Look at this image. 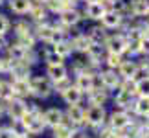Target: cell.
<instances>
[{
	"mask_svg": "<svg viewBox=\"0 0 149 138\" xmlns=\"http://www.w3.org/2000/svg\"><path fill=\"white\" fill-rule=\"evenodd\" d=\"M105 2H109V4H112V6H114L116 2H120V0H105Z\"/></svg>",
	"mask_w": 149,
	"mask_h": 138,
	"instance_id": "obj_40",
	"label": "cell"
},
{
	"mask_svg": "<svg viewBox=\"0 0 149 138\" xmlns=\"http://www.w3.org/2000/svg\"><path fill=\"white\" fill-rule=\"evenodd\" d=\"M101 22L107 28H116L120 24V15L116 13V11H105V15L101 17Z\"/></svg>",
	"mask_w": 149,
	"mask_h": 138,
	"instance_id": "obj_12",
	"label": "cell"
},
{
	"mask_svg": "<svg viewBox=\"0 0 149 138\" xmlns=\"http://www.w3.org/2000/svg\"><path fill=\"white\" fill-rule=\"evenodd\" d=\"M46 61L50 66H57V65H63V57L59 54H55V52H48L46 54Z\"/></svg>",
	"mask_w": 149,
	"mask_h": 138,
	"instance_id": "obj_31",
	"label": "cell"
},
{
	"mask_svg": "<svg viewBox=\"0 0 149 138\" xmlns=\"http://www.w3.org/2000/svg\"><path fill=\"white\" fill-rule=\"evenodd\" d=\"M140 50L149 54V37H142V43H140Z\"/></svg>",
	"mask_w": 149,
	"mask_h": 138,
	"instance_id": "obj_38",
	"label": "cell"
},
{
	"mask_svg": "<svg viewBox=\"0 0 149 138\" xmlns=\"http://www.w3.org/2000/svg\"><path fill=\"white\" fill-rule=\"evenodd\" d=\"M52 33H54V30H52L50 26H42V28H39V37L44 39V41H50V39H52Z\"/></svg>",
	"mask_w": 149,
	"mask_h": 138,
	"instance_id": "obj_34",
	"label": "cell"
},
{
	"mask_svg": "<svg viewBox=\"0 0 149 138\" xmlns=\"http://www.w3.org/2000/svg\"><path fill=\"white\" fill-rule=\"evenodd\" d=\"M8 26H9L8 19H6L4 15H0V35H4V33L8 31Z\"/></svg>",
	"mask_w": 149,
	"mask_h": 138,
	"instance_id": "obj_36",
	"label": "cell"
},
{
	"mask_svg": "<svg viewBox=\"0 0 149 138\" xmlns=\"http://www.w3.org/2000/svg\"><path fill=\"white\" fill-rule=\"evenodd\" d=\"M77 90H92L94 89V79H92V76L90 74H81V76L77 77V87H76Z\"/></svg>",
	"mask_w": 149,
	"mask_h": 138,
	"instance_id": "obj_9",
	"label": "cell"
},
{
	"mask_svg": "<svg viewBox=\"0 0 149 138\" xmlns=\"http://www.w3.org/2000/svg\"><path fill=\"white\" fill-rule=\"evenodd\" d=\"M101 81H103V85H105V87L114 89V87H116V85L120 83V79H118V76H116V72L107 70V72H103V74H101Z\"/></svg>",
	"mask_w": 149,
	"mask_h": 138,
	"instance_id": "obj_15",
	"label": "cell"
},
{
	"mask_svg": "<svg viewBox=\"0 0 149 138\" xmlns=\"http://www.w3.org/2000/svg\"><path fill=\"white\" fill-rule=\"evenodd\" d=\"M68 120H72V123H81L85 122V112L77 105H70L68 107Z\"/></svg>",
	"mask_w": 149,
	"mask_h": 138,
	"instance_id": "obj_14",
	"label": "cell"
},
{
	"mask_svg": "<svg viewBox=\"0 0 149 138\" xmlns=\"http://www.w3.org/2000/svg\"><path fill=\"white\" fill-rule=\"evenodd\" d=\"M81 138H87V136H81Z\"/></svg>",
	"mask_w": 149,
	"mask_h": 138,
	"instance_id": "obj_44",
	"label": "cell"
},
{
	"mask_svg": "<svg viewBox=\"0 0 149 138\" xmlns=\"http://www.w3.org/2000/svg\"><path fill=\"white\" fill-rule=\"evenodd\" d=\"M42 122L52 125V127H57V125L63 122V114H61L59 109H48V111L44 112V116H42Z\"/></svg>",
	"mask_w": 149,
	"mask_h": 138,
	"instance_id": "obj_4",
	"label": "cell"
},
{
	"mask_svg": "<svg viewBox=\"0 0 149 138\" xmlns=\"http://www.w3.org/2000/svg\"><path fill=\"white\" fill-rule=\"evenodd\" d=\"M8 111H9V114H11V118L19 122V120L26 114V105H24L20 100H13V101L8 105Z\"/></svg>",
	"mask_w": 149,
	"mask_h": 138,
	"instance_id": "obj_5",
	"label": "cell"
},
{
	"mask_svg": "<svg viewBox=\"0 0 149 138\" xmlns=\"http://www.w3.org/2000/svg\"><path fill=\"white\" fill-rule=\"evenodd\" d=\"M136 112L142 114V116H149V98H140L138 101H136Z\"/></svg>",
	"mask_w": 149,
	"mask_h": 138,
	"instance_id": "obj_23",
	"label": "cell"
},
{
	"mask_svg": "<svg viewBox=\"0 0 149 138\" xmlns=\"http://www.w3.org/2000/svg\"><path fill=\"white\" fill-rule=\"evenodd\" d=\"M136 66L134 63H131V61H125V63H122V65H120V76H123L125 79H133L134 77V74H136Z\"/></svg>",
	"mask_w": 149,
	"mask_h": 138,
	"instance_id": "obj_7",
	"label": "cell"
},
{
	"mask_svg": "<svg viewBox=\"0 0 149 138\" xmlns=\"http://www.w3.org/2000/svg\"><path fill=\"white\" fill-rule=\"evenodd\" d=\"M48 76L54 79V81H61V79L66 77V68L63 65H57V66H48Z\"/></svg>",
	"mask_w": 149,
	"mask_h": 138,
	"instance_id": "obj_18",
	"label": "cell"
},
{
	"mask_svg": "<svg viewBox=\"0 0 149 138\" xmlns=\"http://www.w3.org/2000/svg\"><path fill=\"white\" fill-rule=\"evenodd\" d=\"M131 9H133L134 15H146V13H149V2L147 0H133Z\"/></svg>",
	"mask_w": 149,
	"mask_h": 138,
	"instance_id": "obj_19",
	"label": "cell"
},
{
	"mask_svg": "<svg viewBox=\"0 0 149 138\" xmlns=\"http://www.w3.org/2000/svg\"><path fill=\"white\" fill-rule=\"evenodd\" d=\"M31 15H33V19H37V20H41L44 19V9L41 8V6H35V8H31Z\"/></svg>",
	"mask_w": 149,
	"mask_h": 138,
	"instance_id": "obj_35",
	"label": "cell"
},
{
	"mask_svg": "<svg viewBox=\"0 0 149 138\" xmlns=\"http://www.w3.org/2000/svg\"><path fill=\"white\" fill-rule=\"evenodd\" d=\"M11 9L15 13H28L31 9V2L30 0H11Z\"/></svg>",
	"mask_w": 149,
	"mask_h": 138,
	"instance_id": "obj_16",
	"label": "cell"
},
{
	"mask_svg": "<svg viewBox=\"0 0 149 138\" xmlns=\"http://www.w3.org/2000/svg\"><path fill=\"white\" fill-rule=\"evenodd\" d=\"M17 138H28V136H26V135H22V136H17Z\"/></svg>",
	"mask_w": 149,
	"mask_h": 138,
	"instance_id": "obj_41",
	"label": "cell"
},
{
	"mask_svg": "<svg viewBox=\"0 0 149 138\" xmlns=\"http://www.w3.org/2000/svg\"><path fill=\"white\" fill-rule=\"evenodd\" d=\"M72 46H74L77 52H88V48L92 46V43H90V39H88L87 35H77L76 39H74Z\"/></svg>",
	"mask_w": 149,
	"mask_h": 138,
	"instance_id": "obj_11",
	"label": "cell"
},
{
	"mask_svg": "<svg viewBox=\"0 0 149 138\" xmlns=\"http://www.w3.org/2000/svg\"><path fill=\"white\" fill-rule=\"evenodd\" d=\"M79 20V13L76 9H65V11H61V22L63 24H66V26H72V24H76V22Z\"/></svg>",
	"mask_w": 149,
	"mask_h": 138,
	"instance_id": "obj_8",
	"label": "cell"
},
{
	"mask_svg": "<svg viewBox=\"0 0 149 138\" xmlns=\"http://www.w3.org/2000/svg\"><path fill=\"white\" fill-rule=\"evenodd\" d=\"M19 46L24 48V50L33 46V37L30 35V31H28V33H19Z\"/></svg>",
	"mask_w": 149,
	"mask_h": 138,
	"instance_id": "obj_27",
	"label": "cell"
},
{
	"mask_svg": "<svg viewBox=\"0 0 149 138\" xmlns=\"http://www.w3.org/2000/svg\"><path fill=\"white\" fill-rule=\"evenodd\" d=\"M85 118L90 125H100L105 120V111H103V107H90L85 114Z\"/></svg>",
	"mask_w": 149,
	"mask_h": 138,
	"instance_id": "obj_3",
	"label": "cell"
},
{
	"mask_svg": "<svg viewBox=\"0 0 149 138\" xmlns=\"http://www.w3.org/2000/svg\"><path fill=\"white\" fill-rule=\"evenodd\" d=\"M146 138H149V136H146Z\"/></svg>",
	"mask_w": 149,
	"mask_h": 138,
	"instance_id": "obj_45",
	"label": "cell"
},
{
	"mask_svg": "<svg viewBox=\"0 0 149 138\" xmlns=\"http://www.w3.org/2000/svg\"><path fill=\"white\" fill-rule=\"evenodd\" d=\"M9 55L13 57V63H20V61H24V57H26V50L20 48L19 44L11 46V48H9Z\"/></svg>",
	"mask_w": 149,
	"mask_h": 138,
	"instance_id": "obj_22",
	"label": "cell"
},
{
	"mask_svg": "<svg viewBox=\"0 0 149 138\" xmlns=\"http://www.w3.org/2000/svg\"><path fill=\"white\" fill-rule=\"evenodd\" d=\"M54 135H55V138H72V127L68 123H65V122H61L59 125L55 127V131H54Z\"/></svg>",
	"mask_w": 149,
	"mask_h": 138,
	"instance_id": "obj_20",
	"label": "cell"
},
{
	"mask_svg": "<svg viewBox=\"0 0 149 138\" xmlns=\"http://www.w3.org/2000/svg\"><path fill=\"white\" fill-rule=\"evenodd\" d=\"M11 89H13V94H19V96L30 94V83H28V79H17V81L11 85Z\"/></svg>",
	"mask_w": 149,
	"mask_h": 138,
	"instance_id": "obj_10",
	"label": "cell"
},
{
	"mask_svg": "<svg viewBox=\"0 0 149 138\" xmlns=\"http://www.w3.org/2000/svg\"><path fill=\"white\" fill-rule=\"evenodd\" d=\"M70 50H72V48H70V46H68L65 41H63V43H59V44H55V50H54V52H55V54H59L61 57H65V55L70 54Z\"/></svg>",
	"mask_w": 149,
	"mask_h": 138,
	"instance_id": "obj_32",
	"label": "cell"
},
{
	"mask_svg": "<svg viewBox=\"0 0 149 138\" xmlns=\"http://www.w3.org/2000/svg\"><path fill=\"white\" fill-rule=\"evenodd\" d=\"M72 87V83L68 81V79L65 77V79H61V81H55V90H59V92H63V94H65V92L68 90Z\"/></svg>",
	"mask_w": 149,
	"mask_h": 138,
	"instance_id": "obj_33",
	"label": "cell"
},
{
	"mask_svg": "<svg viewBox=\"0 0 149 138\" xmlns=\"http://www.w3.org/2000/svg\"><path fill=\"white\" fill-rule=\"evenodd\" d=\"M88 39H90V43H92V44H96V46H98L101 41H105V33H103V30H101V28H94Z\"/></svg>",
	"mask_w": 149,
	"mask_h": 138,
	"instance_id": "obj_28",
	"label": "cell"
},
{
	"mask_svg": "<svg viewBox=\"0 0 149 138\" xmlns=\"http://www.w3.org/2000/svg\"><path fill=\"white\" fill-rule=\"evenodd\" d=\"M0 138H17V136L13 135L11 129H4V131H0Z\"/></svg>",
	"mask_w": 149,
	"mask_h": 138,
	"instance_id": "obj_39",
	"label": "cell"
},
{
	"mask_svg": "<svg viewBox=\"0 0 149 138\" xmlns=\"http://www.w3.org/2000/svg\"><path fill=\"white\" fill-rule=\"evenodd\" d=\"M129 116L125 112H114L112 114V120H111V123H112V127L114 129H123V127H127L129 125Z\"/></svg>",
	"mask_w": 149,
	"mask_h": 138,
	"instance_id": "obj_6",
	"label": "cell"
},
{
	"mask_svg": "<svg viewBox=\"0 0 149 138\" xmlns=\"http://www.w3.org/2000/svg\"><path fill=\"white\" fill-rule=\"evenodd\" d=\"M131 98H133V94H131V92H127V90H120L118 96H116V105L125 107L127 103H131Z\"/></svg>",
	"mask_w": 149,
	"mask_h": 138,
	"instance_id": "obj_26",
	"label": "cell"
},
{
	"mask_svg": "<svg viewBox=\"0 0 149 138\" xmlns=\"http://www.w3.org/2000/svg\"><path fill=\"white\" fill-rule=\"evenodd\" d=\"M107 63H109L111 66H120V65H122V61H120V55H114V54H111V55H109Z\"/></svg>",
	"mask_w": 149,
	"mask_h": 138,
	"instance_id": "obj_37",
	"label": "cell"
},
{
	"mask_svg": "<svg viewBox=\"0 0 149 138\" xmlns=\"http://www.w3.org/2000/svg\"><path fill=\"white\" fill-rule=\"evenodd\" d=\"M120 138H131V136H120Z\"/></svg>",
	"mask_w": 149,
	"mask_h": 138,
	"instance_id": "obj_42",
	"label": "cell"
},
{
	"mask_svg": "<svg viewBox=\"0 0 149 138\" xmlns=\"http://www.w3.org/2000/svg\"><path fill=\"white\" fill-rule=\"evenodd\" d=\"M134 92H138L140 98H149V77L140 79L134 87Z\"/></svg>",
	"mask_w": 149,
	"mask_h": 138,
	"instance_id": "obj_21",
	"label": "cell"
},
{
	"mask_svg": "<svg viewBox=\"0 0 149 138\" xmlns=\"http://www.w3.org/2000/svg\"><path fill=\"white\" fill-rule=\"evenodd\" d=\"M105 92L101 90H92V96H90V101H92V107H101V103L105 101Z\"/></svg>",
	"mask_w": 149,
	"mask_h": 138,
	"instance_id": "obj_29",
	"label": "cell"
},
{
	"mask_svg": "<svg viewBox=\"0 0 149 138\" xmlns=\"http://www.w3.org/2000/svg\"><path fill=\"white\" fill-rule=\"evenodd\" d=\"M48 2V8L52 11H65V9H70L66 0H46Z\"/></svg>",
	"mask_w": 149,
	"mask_h": 138,
	"instance_id": "obj_25",
	"label": "cell"
},
{
	"mask_svg": "<svg viewBox=\"0 0 149 138\" xmlns=\"http://www.w3.org/2000/svg\"><path fill=\"white\" fill-rule=\"evenodd\" d=\"M63 96H65V101L68 105H77L79 100H81V90H77L76 87H70Z\"/></svg>",
	"mask_w": 149,
	"mask_h": 138,
	"instance_id": "obj_13",
	"label": "cell"
},
{
	"mask_svg": "<svg viewBox=\"0 0 149 138\" xmlns=\"http://www.w3.org/2000/svg\"><path fill=\"white\" fill-rule=\"evenodd\" d=\"M107 48H109V52H111V54L120 55V54H123V52L127 50V41H125L122 35L109 37V39H107Z\"/></svg>",
	"mask_w": 149,
	"mask_h": 138,
	"instance_id": "obj_2",
	"label": "cell"
},
{
	"mask_svg": "<svg viewBox=\"0 0 149 138\" xmlns=\"http://www.w3.org/2000/svg\"><path fill=\"white\" fill-rule=\"evenodd\" d=\"M87 15L90 19H101L105 15V6L103 4H88L87 6Z\"/></svg>",
	"mask_w": 149,
	"mask_h": 138,
	"instance_id": "obj_17",
	"label": "cell"
},
{
	"mask_svg": "<svg viewBox=\"0 0 149 138\" xmlns=\"http://www.w3.org/2000/svg\"><path fill=\"white\" fill-rule=\"evenodd\" d=\"M11 70H13V74L17 76V79H26V76H28V66L22 65V61L20 63H13Z\"/></svg>",
	"mask_w": 149,
	"mask_h": 138,
	"instance_id": "obj_24",
	"label": "cell"
},
{
	"mask_svg": "<svg viewBox=\"0 0 149 138\" xmlns=\"http://www.w3.org/2000/svg\"><path fill=\"white\" fill-rule=\"evenodd\" d=\"M30 83V92H33L35 96H48L50 94V83L46 81V79H42V77H33L31 81H28Z\"/></svg>",
	"mask_w": 149,
	"mask_h": 138,
	"instance_id": "obj_1",
	"label": "cell"
},
{
	"mask_svg": "<svg viewBox=\"0 0 149 138\" xmlns=\"http://www.w3.org/2000/svg\"><path fill=\"white\" fill-rule=\"evenodd\" d=\"M37 2H46V0H37Z\"/></svg>",
	"mask_w": 149,
	"mask_h": 138,
	"instance_id": "obj_43",
	"label": "cell"
},
{
	"mask_svg": "<svg viewBox=\"0 0 149 138\" xmlns=\"http://www.w3.org/2000/svg\"><path fill=\"white\" fill-rule=\"evenodd\" d=\"M15 94H13V89H11V85L8 83H0V98L2 100H11Z\"/></svg>",
	"mask_w": 149,
	"mask_h": 138,
	"instance_id": "obj_30",
	"label": "cell"
}]
</instances>
